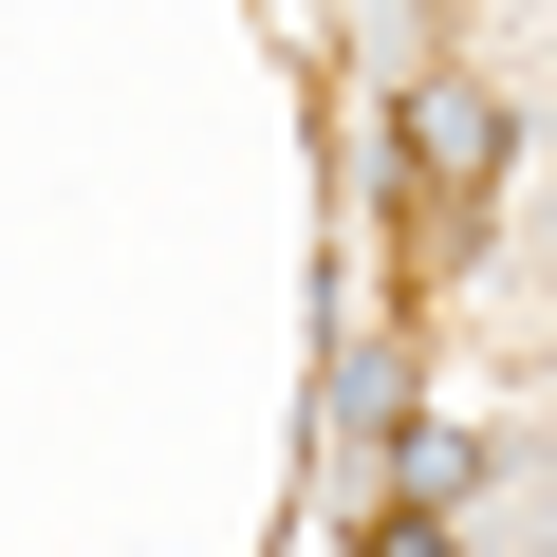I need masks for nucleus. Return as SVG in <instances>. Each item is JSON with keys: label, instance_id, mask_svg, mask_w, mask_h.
<instances>
[{"label": "nucleus", "instance_id": "1", "mask_svg": "<svg viewBox=\"0 0 557 557\" xmlns=\"http://www.w3.org/2000/svg\"><path fill=\"white\" fill-rule=\"evenodd\" d=\"M409 149H428V168H465V186H483V168H502V112H483V94H428V112H409Z\"/></svg>", "mask_w": 557, "mask_h": 557}]
</instances>
